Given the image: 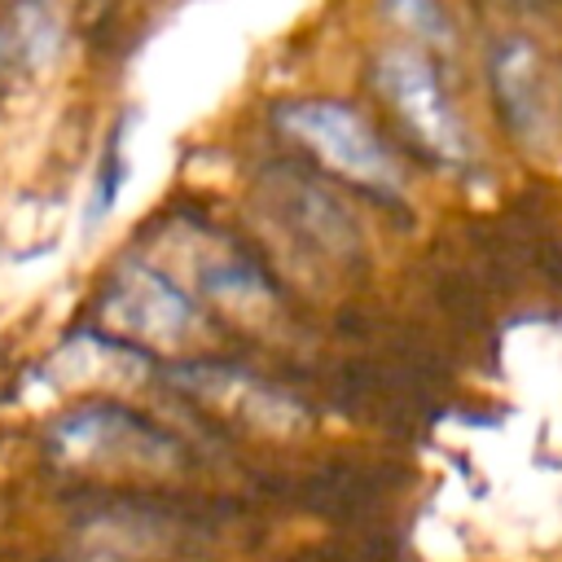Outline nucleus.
I'll return each mask as SVG.
<instances>
[{
	"label": "nucleus",
	"instance_id": "obj_1",
	"mask_svg": "<svg viewBox=\"0 0 562 562\" xmlns=\"http://www.w3.org/2000/svg\"><path fill=\"white\" fill-rule=\"evenodd\" d=\"M272 119L329 176L347 180L351 189H360L369 198L400 202L404 171L360 110H351L342 101H285V105H277Z\"/></svg>",
	"mask_w": 562,
	"mask_h": 562
},
{
	"label": "nucleus",
	"instance_id": "obj_2",
	"mask_svg": "<svg viewBox=\"0 0 562 562\" xmlns=\"http://www.w3.org/2000/svg\"><path fill=\"white\" fill-rule=\"evenodd\" d=\"M373 79H378V92L400 114V123L413 132V140L439 167H448V171L470 167V158H474L470 127L422 48H386L373 61Z\"/></svg>",
	"mask_w": 562,
	"mask_h": 562
},
{
	"label": "nucleus",
	"instance_id": "obj_3",
	"mask_svg": "<svg viewBox=\"0 0 562 562\" xmlns=\"http://www.w3.org/2000/svg\"><path fill=\"white\" fill-rule=\"evenodd\" d=\"M101 325L105 338L123 347H180L198 334L193 299L154 263L127 259L101 290Z\"/></svg>",
	"mask_w": 562,
	"mask_h": 562
},
{
	"label": "nucleus",
	"instance_id": "obj_4",
	"mask_svg": "<svg viewBox=\"0 0 562 562\" xmlns=\"http://www.w3.org/2000/svg\"><path fill=\"white\" fill-rule=\"evenodd\" d=\"M48 448L61 465H140V470H167L176 465V443L149 426L145 417L119 408V404H88L66 413Z\"/></svg>",
	"mask_w": 562,
	"mask_h": 562
},
{
	"label": "nucleus",
	"instance_id": "obj_5",
	"mask_svg": "<svg viewBox=\"0 0 562 562\" xmlns=\"http://www.w3.org/2000/svg\"><path fill=\"white\" fill-rule=\"evenodd\" d=\"M487 75H492L501 114L509 132L518 136V145L531 154H549L558 145V97H553V83H549V70L536 44L518 35L496 40L487 53Z\"/></svg>",
	"mask_w": 562,
	"mask_h": 562
},
{
	"label": "nucleus",
	"instance_id": "obj_6",
	"mask_svg": "<svg viewBox=\"0 0 562 562\" xmlns=\"http://www.w3.org/2000/svg\"><path fill=\"white\" fill-rule=\"evenodd\" d=\"M176 382L184 391L202 395L206 404L228 408V413H237V417H246L255 426H268V430H299L303 426V408L290 395H281V391L246 378L241 369H228V364H189V369H176Z\"/></svg>",
	"mask_w": 562,
	"mask_h": 562
},
{
	"label": "nucleus",
	"instance_id": "obj_7",
	"mask_svg": "<svg viewBox=\"0 0 562 562\" xmlns=\"http://www.w3.org/2000/svg\"><path fill=\"white\" fill-rule=\"evenodd\" d=\"M382 13L422 40V53L426 48H452V22L448 13L439 9V0H382Z\"/></svg>",
	"mask_w": 562,
	"mask_h": 562
},
{
	"label": "nucleus",
	"instance_id": "obj_8",
	"mask_svg": "<svg viewBox=\"0 0 562 562\" xmlns=\"http://www.w3.org/2000/svg\"><path fill=\"white\" fill-rule=\"evenodd\" d=\"M123 184H127V154H123V123H119V127L110 132V140H105L101 162H97L92 202H88V224H97V220H105V215H110V206L119 202Z\"/></svg>",
	"mask_w": 562,
	"mask_h": 562
},
{
	"label": "nucleus",
	"instance_id": "obj_9",
	"mask_svg": "<svg viewBox=\"0 0 562 562\" xmlns=\"http://www.w3.org/2000/svg\"><path fill=\"white\" fill-rule=\"evenodd\" d=\"M18 31H22V44H35V57H48L57 44V22H53V9L44 0H22Z\"/></svg>",
	"mask_w": 562,
	"mask_h": 562
}]
</instances>
